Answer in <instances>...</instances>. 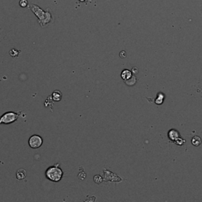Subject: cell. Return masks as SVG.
<instances>
[{
  "instance_id": "obj_1",
  "label": "cell",
  "mask_w": 202,
  "mask_h": 202,
  "mask_svg": "<svg viewBox=\"0 0 202 202\" xmlns=\"http://www.w3.org/2000/svg\"><path fill=\"white\" fill-rule=\"evenodd\" d=\"M62 175H63V172L59 167H58V165H55V166L49 167L46 172L47 178L53 182L60 181Z\"/></svg>"
},
{
  "instance_id": "obj_2",
  "label": "cell",
  "mask_w": 202,
  "mask_h": 202,
  "mask_svg": "<svg viewBox=\"0 0 202 202\" xmlns=\"http://www.w3.org/2000/svg\"><path fill=\"white\" fill-rule=\"evenodd\" d=\"M19 113H14V112H7L5 113L1 118H0V124H10L13 122H15L19 117Z\"/></svg>"
},
{
  "instance_id": "obj_3",
  "label": "cell",
  "mask_w": 202,
  "mask_h": 202,
  "mask_svg": "<svg viewBox=\"0 0 202 202\" xmlns=\"http://www.w3.org/2000/svg\"><path fill=\"white\" fill-rule=\"evenodd\" d=\"M29 146L33 149H38L43 144V139L39 135H33L29 140Z\"/></svg>"
},
{
  "instance_id": "obj_4",
  "label": "cell",
  "mask_w": 202,
  "mask_h": 202,
  "mask_svg": "<svg viewBox=\"0 0 202 202\" xmlns=\"http://www.w3.org/2000/svg\"><path fill=\"white\" fill-rule=\"evenodd\" d=\"M29 8L31 10L33 11V13H35L36 17L39 18V20H40V22H41L44 19V17H45V12H44L43 10L39 7L36 5H29Z\"/></svg>"
},
{
  "instance_id": "obj_5",
  "label": "cell",
  "mask_w": 202,
  "mask_h": 202,
  "mask_svg": "<svg viewBox=\"0 0 202 202\" xmlns=\"http://www.w3.org/2000/svg\"><path fill=\"white\" fill-rule=\"evenodd\" d=\"M179 133H178V131H177L176 130H174V129H172V130H169V132H168V137H169L170 140H172V141H175L177 138H178L179 137Z\"/></svg>"
},
{
  "instance_id": "obj_6",
  "label": "cell",
  "mask_w": 202,
  "mask_h": 202,
  "mask_svg": "<svg viewBox=\"0 0 202 202\" xmlns=\"http://www.w3.org/2000/svg\"><path fill=\"white\" fill-rule=\"evenodd\" d=\"M27 175L26 171L25 169H19L16 172V177H17V179L18 180H21V179H24Z\"/></svg>"
},
{
  "instance_id": "obj_7",
  "label": "cell",
  "mask_w": 202,
  "mask_h": 202,
  "mask_svg": "<svg viewBox=\"0 0 202 202\" xmlns=\"http://www.w3.org/2000/svg\"><path fill=\"white\" fill-rule=\"evenodd\" d=\"M132 75H133V74H132L131 71H129V70H124L121 73V77L124 81L130 79V77H132Z\"/></svg>"
},
{
  "instance_id": "obj_8",
  "label": "cell",
  "mask_w": 202,
  "mask_h": 202,
  "mask_svg": "<svg viewBox=\"0 0 202 202\" xmlns=\"http://www.w3.org/2000/svg\"><path fill=\"white\" fill-rule=\"evenodd\" d=\"M165 99V96L163 93H159L157 95V97L155 100V103L157 104V105H161L163 103V101H164Z\"/></svg>"
},
{
  "instance_id": "obj_9",
  "label": "cell",
  "mask_w": 202,
  "mask_h": 202,
  "mask_svg": "<svg viewBox=\"0 0 202 202\" xmlns=\"http://www.w3.org/2000/svg\"><path fill=\"white\" fill-rule=\"evenodd\" d=\"M191 142H192V144H193V145H194V146H196V147H198V146L201 145V142H202L201 138L200 137H198V136L193 137V138H192Z\"/></svg>"
},
{
  "instance_id": "obj_10",
  "label": "cell",
  "mask_w": 202,
  "mask_h": 202,
  "mask_svg": "<svg viewBox=\"0 0 202 202\" xmlns=\"http://www.w3.org/2000/svg\"><path fill=\"white\" fill-rule=\"evenodd\" d=\"M51 13L49 12L48 10H47L46 12H45V17H44V19L41 22H40V25H42V23L44 22V26H45V24H46V23H48V22L51 21Z\"/></svg>"
},
{
  "instance_id": "obj_11",
  "label": "cell",
  "mask_w": 202,
  "mask_h": 202,
  "mask_svg": "<svg viewBox=\"0 0 202 202\" xmlns=\"http://www.w3.org/2000/svg\"><path fill=\"white\" fill-rule=\"evenodd\" d=\"M52 97L55 101H60L62 99V92L60 91H55L53 92Z\"/></svg>"
},
{
  "instance_id": "obj_12",
  "label": "cell",
  "mask_w": 202,
  "mask_h": 202,
  "mask_svg": "<svg viewBox=\"0 0 202 202\" xmlns=\"http://www.w3.org/2000/svg\"><path fill=\"white\" fill-rule=\"evenodd\" d=\"M126 81V84L127 85H130V86L134 85L137 82V78L135 76H133V75H132V77H130V79L126 80V81Z\"/></svg>"
},
{
  "instance_id": "obj_13",
  "label": "cell",
  "mask_w": 202,
  "mask_h": 202,
  "mask_svg": "<svg viewBox=\"0 0 202 202\" xmlns=\"http://www.w3.org/2000/svg\"><path fill=\"white\" fill-rule=\"evenodd\" d=\"M20 53L21 51L17 50V49H11V50L10 51V55L13 58H16Z\"/></svg>"
},
{
  "instance_id": "obj_14",
  "label": "cell",
  "mask_w": 202,
  "mask_h": 202,
  "mask_svg": "<svg viewBox=\"0 0 202 202\" xmlns=\"http://www.w3.org/2000/svg\"><path fill=\"white\" fill-rule=\"evenodd\" d=\"M175 142L176 145H183V144H184V143H185V141H184V140H183V139H182V138H181L180 137H178V138L176 139L175 141Z\"/></svg>"
},
{
  "instance_id": "obj_15",
  "label": "cell",
  "mask_w": 202,
  "mask_h": 202,
  "mask_svg": "<svg viewBox=\"0 0 202 202\" xmlns=\"http://www.w3.org/2000/svg\"><path fill=\"white\" fill-rule=\"evenodd\" d=\"M19 5L22 7H26L28 6V1L27 0H21L20 2H19Z\"/></svg>"
},
{
  "instance_id": "obj_16",
  "label": "cell",
  "mask_w": 202,
  "mask_h": 202,
  "mask_svg": "<svg viewBox=\"0 0 202 202\" xmlns=\"http://www.w3.org/2000/svg\"><path fill=\"white\" fill-rule=\"evenodd\" d=\"M94 181L95 182H97V183H100V182L103 181V179H102L100 175H96L94 177Z\"/></svg>"
},
{
  "instance_id": "obj_17",
  "label": "cell",
  "mask_w": 202,
  "mask_h": 202,
  "mask_svg": "<svg viewBox=\"0 0 202 202\" xmlns=\"http://www.w3.org/2000/svg\"><path fill=\"white\" fill-rule=\"evenodd\" d=\"M131 72H132V74H134V75L137 74H138V72H139L138 68H137V67H135V66H134V67H133V68H132Z\"/></svg>"
},
{
  "instance_id": "obj_18",
  "label": "cell",
  "mask_w": 202,
  "mask_h": 202,
  "mask_svg": "<svg viewBox=\"0 0 202 202\" xmlns=\"http://www.w3.org/2000/svg\"><path fill=\"white\" fill-rule=\"evenodd\" d=\"M119 56L122 58V59H124V58L126 57V52L125 51H122L121 52L119 53Z\"/></svg>"
},
{
  "instance_id": "obj_19",
  "label": "cell",
  "mask_w": 202,
  "mask_h": 202,
  "mask_svg": "<svg viewBox=\"0 0 202 202\" xmlns=\"http://www.w3.org/2000/svg\"><path fill=\"white\" fill-rule=\"evenodd\" d=\"M86 177V174L84 173L83 172H82V173H80L79 175H78V178H80V179H85Z\"/></svg>"
},
{
  "instance_id": "obj_20",
  "label": "cell",
  "mask_w": 202,
  "mask_h": 202,
  "mask_svg": "<svg viewBox=\"0 0 202 202\" xmlns=\"http://www.w3.org/2000/svg\"><path fill=\"white\" fill-rule=\"evenodd\" d=\"M80 1H81V2H84L85 0H80Z\"/></svg>"
}]
</instances>
